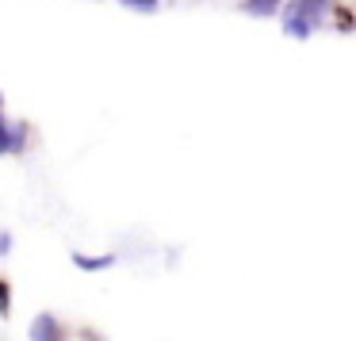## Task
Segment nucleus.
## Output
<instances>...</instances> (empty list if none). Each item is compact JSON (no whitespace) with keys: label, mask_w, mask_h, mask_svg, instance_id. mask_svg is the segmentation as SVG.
Masks as SVG:
<instances>
[{"label":"nucleus","mask_w":356,"mask_h":341,"mask_svg":"<svg viewBox=\"0 0 356 341\" xmlns=\"http://www.w3.org/2000/svg\"><path fill=\"white\" fill-rule=\"evenodd\" d=\"M330 4L333 0H295V4H287L284 8V31L291 35V39H310L314 27L325 19Z\"/></svg>","instance_id":"obj_1"},{"label":"nucleus","mask_w":356,"mask_h":341,"mask_svg":"<svg viewBox=\"0 0 356 341\" xmlns=\"http://www.w3.org/2000/svg\"><path fill=\"white\" fill-rule=\"evenodd\" d=\"M31 341H62V322H58L50 310H42L31 322Z\"/></svg>","instance_id":"obj_2"},{"label":"nucleus","mask_w":356,"mask_h":341,"mask_svg":"<svg viewBox=\"0 0 356 341\" xmlns=\"http://www.w3.org/2000/svg\"><path fill=\"white\" fill-rule=\"evenodd\" d=\"M73 264H77V269H85V272H104V269H111V264H115V253H104V257L73 253Z\"/></svg>","instance_id":"obj_3"},{"label":"nucleus","mask_w":356,"mask_h":341,"mask_svg":"<svg viewBox=\"0 0 356 341\" xmlns=\"http://www.w3.org/2000/svg\"><path fill=\"white\" fill-rule=\"evenodd\" d=\"M284 0H245L241 4V12H249V16H268V12H276Z\"/></svg>","instance_id":"obj_4"},{"label":"nucleus","mask_w":356,"mask_h":341,"mask_svg":"<svg viewBox=\"0 0 356 341\" xmlns=\"http://www.w3.org/2000/svg\"><path fill=\"white\" fill-rule=\"evenodd\" d=\"M8 310H12V292H8V284L0 280V315L8 318Z\"/></svg>","instance_id":"obj_5"},{"label":"nucleus","mask_w":356,"mask_h":341,"mask_svg":"<svg viewBox=\"0 0 356 341\" xmlns=\"http://www.w3.org/2000/svg\"><path fill=\"white\" fill-rule=\"evenodd\" d=\"M127 8H138V12H157V0H123Z\"/></svg>","instance_id":"obj_6"},{"label":"nucleus","mask_w":356,"mask_h":341,"mask_svg":"<svg viewBox=\"0 0 356 341\" xmlns=\"http://www.w3.org/2000/svg\"><path fill=\"white\" fill-rule=\"evenodd\" d=\"M8 249H12V234H0V257L8 253Z\"/></svg>","instance_id":"obj_7"},{"label":"nucleus","mask_w":356,"mask_h":341,"mask_svg":"<svg viewBox=\"0 0 356 341\" xmlns=\"http://www.w3.org/2000/svg\"><path fill=\"white\" fill-rule=\"evenodd\" d=\"M0 108H4V100H0Z\"/></svg>","instance_id":"obj_8"}]
</instances>
